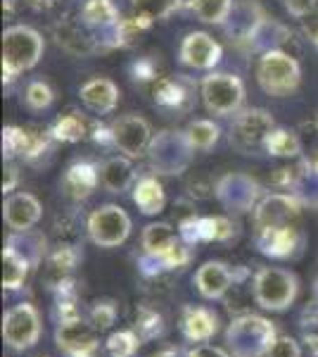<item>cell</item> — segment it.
<instances>
[{"instance_id": "52a82bcc", "label": "cell", "mask_w": 318, "mask_h": 357, "mask_svg": "<svg viewBox=\"0 0 318 357\" xmlns=\"http://www.w3.org/2000/svg\"><path fill=\"white\" fill-rule=\"evenodd\" d=\"M200 91L205 107L212 114H218V117L235 114L242 107V100H245V86L235 74H209L202 82Z\"/></svg>"}, {"instance_id": "e0dca14e", "label": "cell", "mask_w": 318, "mask_h": 357, "mask_svg": "<svg viewBox=\"0 0 318 357\" xmlns=\"http://www.w3.org/2000/svg\"><path fill=\"white\" fill-rule=\"evenodd\" d=\"M81 262V250L79 245L65 243L57 245L53 252H48V257L43 260V284L50 293L60 291L62 286H67L69 281H74V269Z\"/></svg>"}, {"instance_id": "7402d4cb", "label": "cell", "mask_w": 318, "mask_h": 357, "mask_svg": "<svg viewBox=\"0 0 318 357\" xmlns=\"http://www.w3.org/2000/svg\"><path fill=\"white\" fill-rule=\"evenodd\" d=\"M181 60L193 69H212L221 60V45L209 33L193 31L181 43Z\"/></svg>"}, {"instance_id": "9c48e42d", "label": "cell", "mask_w": 318, "mask_h": 357, "mask_svg": "<svg viewBox=\"0 0 318 357\" xmlns=\"http://www.w3.org/2000/svg\"><path fill=\"white\" fill-rule=\"evenodd\" d=\"M216 200L233 215H245V212H254V207L259 205L262 186L250 174L230 172L216 181Z\"/></svg>"}, {"instance_id": "603a6c76", "label": "cell", "mask_w": 318, "mask_h": 357, "mask_svg": "<svg viewBox=\"0 0 318 357\" xmlns=\"http://www.w3.org/2000/svg\"><path fill=\"white\" fill-rule=\"evenodd\" d=\"M100 181V167L88 162V160H79L62 176V191L72 200H86L93 195Z\"/></svg>"}, {"instance_id": "f546056e", "label": "cell", "mask_w": 318, "mask_h": 357, "mask_svg": "<svg viewBox=\"0 0 318 357\" xmlns=\"http://www.w3.org/2000/svg\"><path fill=\"white\" fill-rule=\"evenodd\" d=\"M15 252H19L31 267H38L40 262L48 257V248H45V236L29 229V231H13L8 243Z\"/></svg>"}, {"instance_id": "d4e9b609", "label": "cell", "mask_w": 318, "mask_h": 357, "mask_svg": "<svg viewBox=\"0 0 318 357\" xmlns=\"http://www.w3.org/2000/svg\"><path fill=\"white\" fill-rule=\"evenodd\" d=\"M79 20H81V17H79ZM86 29H88V24H84V20H81V22L62 20L60 24L55 26V38H57V43L67 50V53L90 55V53H95V50L100 48V43H97L95 38L86 31Z\"/></svg>"}, {"instance_id": "d590c367", "label": "cell", "mask_w": 318, "mask_h": 357, "mask_svg": "<svg viewBox=\"0 0 318 357\" xmlns=\"http://www.w3.org/2000/svg\"><path fill=\"white\" fill-rule=\"evenodd\" d=\"M264 151L269 155H273V158H297L304 148H302V141H299V136L294 134V131H287V129L276 126V129L269 134V138H266Z\"/></svg>"}, {"instance_id": "83f0119b", "label": "cell", "mask_w": 318, "mask_h": 357, "mask_svg": "<svg viewBox=\"0 0 318 357\" xmlns=\"http://www.w3.org/2000/svg\"><path fill=\"white\" fill-rule=\"evenodd\" d=\"M100 178H102V186H105L109 193H124L136 186V181H138L136 169H133L129 158H109L107 162L100 167Z\"/></svg>"}, {"instance_id": "4316f807", "label": "cell", "mask_w": 318, "mask_h": 357, "mask_svg": "<svg viewBox=\"0 0 318 357\" xmlns=\"http://www.w3.org/2000/svg\"><path fill=\"white\" fill-rule=\"evenodd\" d=\"M133 203H136V207L143 215H148V217L159 215L166 203L164 186L159 183V178L154 174L138 176L136 186H133Z\"/></svg>"}, {"instance_id": "836d02e7", "label": "cell", "mask_w": 318, "mask_h": 357, "mask_svg": "<svg viewBox=\"0 0 318 357\" xmlns=\"http://www.w3.org/2000/svg\"><path fill=\"white\" fill-rule=\"evenodd\" d=\"M31 269L33 267L19 255V252H15L10 245L3 248V289L5 291H19L22 286H24Z\"/></svg>"}, {"instance_id": "484cf974", "label": "cell", "mask_w": 318, "mask_h": 357, "mask_svg": "<svg viewBox=\"0 0 318 357\" xmlns=\"http://www.w3.org/2000/svg\"><path fill=\"white\" fill-rule=\"evenodd\" d=\"M133 331L143 343L157 341L166 333V317L154 303H141L133 310Z\"/></svg>"}, {"instance_id": "9f6ffc18", "label": "cell", "mask_w": 318, "mask_h": 357, "mask_svg": "<svg viewBox=\"0 0 318 357\" xmlns=\"http://www.w3.org/2000/svg\"><path fill=\"white\" fill-rule=\"evenodd\" d=\"M311 162H314V165H316V167H318V151H316V153H314V158H311Z\"/></svg>"}, {"instance_id": "7c38bea8", "label": "cell", "mask_w": 318, "mask_h": 357, "mask_svg": "<svg viewBox=\"0 0 318 357\" xmlns=\"http://www.w3.org/2000/svg\"><path fill=\"white\" fill-rule=\"evenodd\" d=\"M254 245L266 257L273 260H292L304 250V234L297 224H283L254 231Z\"/></svg>"}, {"instance_id": "277c9868", "label": "cell", "mask_w": 318, "mask_h": 357, "mask_svg": "<svg viewBox=\"0 0 318 357\" xmlns=\"http://www.w3.org/2000/svg\"><path fill=\"white\" fill-rule=\"evenodd\" d=\"M257 82L264 93L273 98H285L294 93L299 82H302V69H299L297 57H292L285 50H266L259 57Z\"/></svg>"}, {"instance_id": "4fadbf2b", "label": "cell", "mask_w": 318, "mask_h": 357, "mask_svg": "<svg viewBox=\"0 0 318 357\" xmlns=\"http://www.w3.org/2000/svg\"><path fill=\"white\" fill-rule=\"evenodd\" d=\"M304 203L294 193H269L254 207V229L297 224Z\"/></svg>"}, {"instance_id": "680465c9", "label": "cell", "mask_w": 318, "mask_h": 357, "mask_svg": "<svg viewBox=\"0 0 318 357\" xmlns=\"http://www.w3.org/2000/svg\"><path fill=\"white\" fill-rule=\"evenodd\" d=\"M43 357H50V355H43Z\"/></svg>"}, {"instance_id": "8d00e7d4", "label": "cell", "mask_w": 318, "mask_h": 357, "mask_svg": "<svg viewBox=\"0 0 318 357\" xmlns=\"http://www.w3.org/2000/svg\"><path fill=\"white\" fill-rule=\"evenodd\" d=\"M186 134L195 151H209V148L216 146L218 136H221V129L214 122H209V119H195V122L188 124Z\"/></svg>"}, {"instance_id": "4dcf8cb0", "label": "cell", "mask_w": 318, "mask_h": 357, "mask_svg": "<svg viewBox=\"0 0 318 357\" xmlns=\"http://www.w3.org/2000/svg\"><path fill=\"white\" fill-rule=\"evenodd\" d=\"M81 20L95 31H112L121 17L112 0H86L84 10H81Z\"/></svg>"}, {"instance_id": "6da1fadb", "label": "cell", "mask_w": 318, "mask_h": 357, "mask_svg": "<svg viewBox=\"0 0 318 357\" xmlns=\"http://www.w3.org/2000/svg\"><path fill=\"white\" fill-rule=\"evenodd\" d=\"M276 338H278L276 321L262 314L242 312L235 314L225 329V348L233 357H269Z\"/></svg>"}, {"instance_id": "ab89813d", "label": "cell", "mask_w": 318, "mask_h": 357, "mask_svg": "<svg viewBox=\"0 0 318 357\" xmlns=\"http://www.w3.org/2000/svg\"><path fill=\"white\" fill-rule=\"evenodd\" d=\"M117 314H119V310L112 298H97V301L90 303V310L86 319H88L97 331H107V329H112V324L117 321Z\"/></svg>"}, {"instance_id": "11a10c76", "label": "cell", "mask_w": 318, "mask_h": 357, "mask_svg": "<svg viewBox=\"0 0 318 357\" xmlns=\"http://www.w3.org/2000/svg\"><path fill=\"white\" fill-rule=\"evenodd\" d=\"M314 301H318V279L314 281Z\"/></svg>"}, {"instance_id": "8992f818", "label": "cell", "mask_w": 318, "mask_h": 357, "mask_svg": "<svg viewBox=\"0 0 318 357\" xmlns=\"http://www.w3.org/2000/svg\"><path fill=\"white\" fill-rule=\"evenodd\" d=\"M40 312L31 303H17L3 317V338L5 345L15 353L31 350L40 341Z\"/></svg>"}, {"instance_id": "2e32d148", "label": "cell", "mask_w": 318, "mask_h": 357, "mask_svg": "<svg viewBox=\"0 0 318 357\" xmlns=\"http://www.w3.org/2000/svg\"><path fill=\"white\" fill-rule=\"evenodd\" d=\"M264 22H266V15L257 0H238V3H233L228 17H225L223 29L230 36V41L250 43L254 38V33L262 29Z\"/></svg>"}, {"instance_id": "7a4b0ae2", "label": "cell", "mask_w": 318, "mask_h": 357, "mask_svg": "<svg viewBox=\"0 0 318 357\" xmlns=\"http://www.w3.org/2000/svg\"><path fill=\"white\" fill-rule=\"evenodd\" d=\"M43 55V38L31 26H10L3 33V82H13L24 69L36 67Z\"/></svg>"}, {"instance_id": "d6986e66", "label": "cell", "mask_w": 318, "mask_h": 357, "mask_svg": "<svg viewBox=\"0 0 318 357\" xmlns=\"http://www.w3.org/2000/svg\"><path fill=\"white\" fill-rule=\"evenodd\" d=\"M195 286H198L200 296L207 298V301H223L228 291L235 286L233 269L218 260L205 262L195 274Z\"/></svg>"}, {"instance_id": "7bdbcfd3", "label": "cell", "mask_w": 318, "mask_h": 357, "mask_svg": "<svg viewBox=\"0 0 318 357\" xmlns=\"http://www.w3.org/2000/svg\"><path fill=\"white\" fill-rule=\"evenodd\" d=\"M24 100H26V107L33 112H40V110H48L55 100V93L45 82H31L26 86V93H24Z\"/></svg>"}, {"instance_id": "e575fe53", "label": "cell", "mask_w": 318, "mask_h": 357, "mask_svg": "<svg viewBox=\"0 0 318 357\" xmlns=\"http://www.w3.org/2000/svg\"><path fill=\"white\" fill-rule=\"evenodd\" d=\"M290 193L297 195L304 203V207L309 205L318 210V167L311 160H302L299 162V174Z\"/></svg>"}, {"instance_id": "f907efd6", "label": "cell", "mask_w": 318, "mask_h": 357, "mask_svg": "<svg viewBox=\"0 0 318 357\" xmlns=\"http://www.w3.org/2000/svg\"><path fill=\"white\" fill-rule=\"evenodd\" d=\"M17 181H19V172H17V167L8 165L5 167V174H3V193H13Z\"/></svg>"}, {"instance_id": "db71d44e", "label": "cell", "mask_w": 318, "mask_h": 357, "mask_svg": "<svg viewBox=\"0 0 318 357\" xmlns=\"http://www.w3.org/2000/svg\"><path fill=\"white\" fill-rule=\"evenodd\" d=\"M31 8H36V10H48V8H55L60 0H26Z\"/></svg>"}, {"instance_id": "44dd1931", "label": "cell", "mask_w": 318, "mask_h": 357, "mask_svg": "<svg viewBox=\"0 0 318 357\" xmlns=\"http://www.w3.org/2000/svg\"><path fill=\"white\" fill-rule=\"evenodd\" d=\"M5 224H8L13 231H29L40 222L43 215V207L40 200L31 193H13L3 205Z\"/></svg>"}, {"instance_id": "bcb514c9", "label": "cell", "mask_w": 318, "mask_h": 357, "mask_svg": "<svg viewBox=\"0 0 318 357\" xmlns=\"http://www.w3.org/2000/svg\"><path fill=\"white\" fill-rule=\"evenodd\" d=\"M269 357H302V345L292 336H278L276 343L271 345Z\"/></svg>"}, {"instance_id": "ee69618b", "label": "cell", "mask_w": 318, "mask_h": 357, "mask_svg": "<svg viewBox=\"0 0 318 357\" xmlns=\"http://www.w3.org/2000/svg\"><path fill=\"white\" fill-rule=\"evenodd\" d=\"M186 195L190 200H209L216 198V181L209 174H195L188 178Z\"/></svg>"}, {"instance_id": "f35d334b", "label": "cell", "mask_w": 318, "mask_h": 357, "mask_svg": "<svg viewBox=\"0 0 318 357\" xmlns=\"http://www.w3.org/2000/svg\"><path fill=\"white\" fill-rule=\"evenodd\" d=\"M230 8H233V0H193L190 5L200 22H207V24H223Z\"/></svg>"}, {"instance_id": "f1b7e54d", "label": "cell", "mask_w": 318, "mask_h": 357, "mask_svg": "<svg viewBox=\"0 0 318 357\" xmlns=\"http://www.w3.org/2000/svg\"><path fill=\"white\" fill-rule=\"evenodd\" d=\"M97 122L93 119L84 117L79 112H69L65 117H60L55 122V126L50 129L55 141H67V143H77V141H84V138H93L95 129H97Z\"/></svg>"}, {"instance_id": "1f68e13d", "label": "cell", "mask_w": 318, "mask_h": 357, "mask_svg": "<svg viewBox=\"0 0 318 357\" xmlns=\"http://www.w3.org/2000/svg\"><path fill=\"white\" fill-rule=\"evenodd\" d=\"M178 238H181V236H176L171 224L152 222L143 229V238H141L143 252H150V255H154V257H161Z\"/></svg>"}, {"instance_id": "b9f144b4", "label": "cell", "mask_w": 318, "mask_h": 357, "mask_svg": "<svg viewBox=\"0 0 318 357\" xmlns=\"http://www.w3.org/2000/svg\"><path fill=\"white\" fill-rule=\"evenodd\" d=\"M183 5V0H133V10L138 15H148L152 20H164L171 13H176Z\"/></svg>"}, {"instance_id": "30bf717a", "label": "cell", "mask_w": 318, "mask_h": 357, "mask_svg": "<svg viewBox=\"0 0 318 357\" xmlns=\"http://www.w3.org/2000/svg\"><path fill=\"white\" fill-rule=\"evenodd\" d=\"M88 236L100 248H117L129 238L131 234V217L119 205H100L90 212L86 222Z\"/></svg>"}, {"instance_id": "7dc6e473", "label": "cell", "mask_w": 318, "mask_h": 357, "mask_svg": "<svg viewBox=\"0 0 318 357\" xmlns=\"http://www.w3.org/2000/svg\"><path fill=\"white\" fill-rule=\"evenodd\" d=\"M173 212H176V224H183V222L193 220V217H198V212H195V200H190L188 195L186 198H178L176 203H173Z\"/></svg>"}, {"instance_id": "c3c4849f", "label": "cell", "mask_w": 318, "mask_h": 357, "mask_svg": "<svg viewBox=\"0 0 318 357\" xmlns=\"http://www.w3.org/2000/svg\"><path fill=\"white\" fill-rule=\"evenodd\" d=\"M287 8V13L294 17H306L318 8V0H283Z\"/></svg>"}, {"instance_id": "d6a6232c", "label": "cell", "mask_w": 318, "mask_h": 357, "mask_svg": "<svg viewBox=\"0 0 318 357\" xmlns=\"http://www.w3.org/2000/svg\"><path fill=\"white\" fill-rule=\"evenodd\" d=\"M150 24H152V17L138 13L133 17H126V20H119V24L112 31V45L114 48H131V45L141 41V36L148 31Z\"/></svg>"}, {"instance_id": "6f0895ef", "label": "cell", "mask_w": 318, "mask_h": 357, "mask_svg": "<svg viewBox=\"0 0 318 357\" xmlns=\"http://www.w3.org/2000/svg\"><path fill=\"white\" fill-rule=\"evenodd\" d=\"M314 124L318 126V110H316V117H314Z\"/></svg>"}, {"instance_id": "60d3db41", "label": "cell", "mask_w": 318, "mask_h": 357, "mask_svg": "<svg viewBox=\"0 0 318 357\" xmlns=\"http://www.w3.org/2000/svg\"><path fill=\"white\" fill-rule=\"evenodd\" d=\"M26 143H29V131L26 126H5L3 129V153L8 160L26 153Z\"/></svg>"}, {"instance_id": "ac0fdd59", "label": "cell", "mask_w": 318, "mask_h": 357, "mask_svg": "<svg viewBox=\"0 0 318 357\" xmlns=\"http://www.w3.org/2000/svg\"><path fill=\"white\" fill-rule=\"evenodd\" d=\"M154 102L166 110L188 112L195 102V82L188 79L186 74L176 77H161L154 84Z\"/></svg>"}, {"instance_id": "f5cc1de1", "label": "cell", "mask_w": 318, "mask_h": 357, "mask_svg": "<svg viewBox=\"0 0 318 357\" xmlns=\"http://www.w3.org/2000/svg\"><path fill=\"white\" fill-rule=\"evenodd\" d=\"M152 357H193L188 348H164L159 353H154Z\"/></svg>"}, {"instance_id": "ffe728a7", "label": "cell", "mask_w": 318, "mask_h": 357, "mask_svg": "<svg viewBox=\"0 0 318 357\" xmlns=\"http://www.w3.org/2000/svg\"><path fill=\"white\" fill-rule=\"evenodd\" d=\"M181 333L190 343H207L218 331V314L205 305H186L181 310Z\"/></svg>"}, {"instance_id": "f6af8a7d", "label": "cell", "mask_w": 318, "mask_h": 357, "mask_svg": "<svg viewBox=\"0 0 318 357\" xmlns=\"http://www.w3.org/2000/svg\"><path fill=\"white\" fill-rule=\"evenodd\" d=\"M157 69H159L157 60L150 55V57H141L138 62H133L131 72H133V79H138V82H159Z\"/></svg>"}, {"instance_id": "cb8c5ba5", "label": "cell", "mask_w": 318, "mask_h": 357, "mask_svg": "<svg viewBox=\"0 0 318 357\" xmlns=\"http://www.w3.org/2000/svg\"><path fill=\"white\" fill-rule=\"evenodd\" d=\"M81 100L95 114H109L119 102V89L112 79L95 77L81 86Z\"/></svg>"}, {"instance_id": "816d5d0a", "label": "cell", "mask_w": 318, "mask_h": 357, "mask_svg": "<svg viewBox=\"0 0 318 357\" xmlns=\"http://www.w3.org/2000/svg\"><path fill=\"white\" fill-rule=\"evenodd\" d=\"M302 343H304V348H306V353H309V357H318V333L316 331H304Z\"/></svg>"}, {"instance_id": "74e56055", "label": "cell", "mask_w": 318, "mask_h": 357, "mask_svg": "<svg viewBox=\"0 0 318 357\" xmlns=\"http://www.w3.org/2000/svg\"><path fill=\"white\" fill-rule=\"evenodd\" d=\"M141 343L143 341L133 329H121L114 331L105 341V353L107 357H133L141 348Z\"/></svg>"}, {"instance_id": "5bb4252c", "label": "cell", "mask_w": 318, "mask_h": 357, "mask_svg": "<svg viewBox=\"0 0 318 357\" xmlns=\"http://www.w3.org/2000/svg\"><path fill=\"white\" fill-rule=\"evenodd\" d=\"M109 129H112L114 148H119L126 158H143V155H148V148L154 136L150 131V124L143 117L126 114V117H119Z\"/></svg>"}, {"instance_id": "681fc988", "label": "cell", "mask_w": 318, "mask_h": 357, "mask_svg": "<svg viewBox=\"0 0 318 357\" xmlns=\"http://www.w3.org/2000/svg\"><path fill=\"white\" fill-rule=\"evenodd\" d=\"M190 355L193 357H233L228 350L216 348V345H207V343H200V345H195V348H190Z\"/></svg>"}, {"instance_id": "9a60e30c", "label": "cell", "mask_w": 318, "mask_h": 357, "mask_svg": "<svg viewBox=\"0 0 318 357\" xmlns=\"http://www.w3.org/2000/svg\"><path fill=\"white\" fill-rule=\"evenodd\" d=\"M238 234V227L230 217H193V220L178 224V236L188 245L207 243V241H218L225 243Z\"/></svg>"}, {"instance_id": "ba28073f", "label": "cell", "mask_w": 318, "mask_h": 357, "mask_svg": "<svg viewBox=\"0 0 318 357\" xmlns=\"http://www.w3.org/2000/svg\"><path fill=\"white\" fill-rule=\"evenodd\" d=\"M276 129V122L271 112L262 110V107H252L235 117L233 126H230V143L238 148L240 153L252 155L264 151L266 138Z\"/></svg>"}, {"instance_id": "5b68a950", "label": "cell", "mask_w": 318, "mask_h": 357, "mask_svg": "<svg viewBox=\"0 0 318 357\" xmlns=\"http://www.w3.org/2000/svg\"><path fill=\"white\" fill-rule=\"evenodd\" d=\"M195 148L190 143L186 131H173L166 129L152 138L148 148V160L150 167L154 169V174H183L193 162Z\"/></svg>"}, {"instance_id": "3957f363", "label": "cell", "mask_w": 318, "mask_h": 357, "mask_svg": "<svg viewBox=\"0 0 318 357\" xmlns=\"http://www.w3.org/2000/svg\"><path fill=\"white\" fill-rule=\"evenodd\" d=\"M254 303L269 312H285L297 301L299 281L290 269L283 267H262L252 279Z\"/></svg>"}, {"instance_id": "8fae6325", "label": "cell", "mask_w": 318, "mask_h": 357, "mask_svg": "<svg viewBox=\"0 0 318 357\" xmlns=\"http://www.w3.org/2000/svg\"><path fill=\"white\" fill-rule=\"evenodd\" d=\"M97 331L88 319L60 321L55 326V343L67 357H100V338Z\"/></svg>"}]
</instances>
